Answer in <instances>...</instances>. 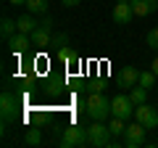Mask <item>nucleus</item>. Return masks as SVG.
I'll use <instances>...</instances> for the list:
<instances>
[{
	"mask_svg": "<svg viewBox=\"0 0 158 148\" xmlns=\"http://www.w3.org/2000/svg\"><path fill=\"white\" fill-rule=\"evenodd\" d=\"M0 116H3V124L21 119V101H19L16 93L3 90V95H0Z\"/></svg>",
	"mask_w": 158,
	"mask_h": 148,
	"instance_id": "1",
	"label": "nucleus"
},
{
	"mask_svg": "<svg viewBox=\"0 0 158 148\" xmlns=\"http://www.w3.org/2000/svg\"><path fill=\"white\" fill-rule=\"evenodd\" d=\"M87 116L98 119V122H106L111 116V101L103 93H90V98H87Z\"/></svg>",
	"mask_w": 158,
	"mask_h": 148,
	"instance_id": "2",
	"label": "nucleus"
},
{
	"mask_svg": "<svg viewBox=\"0 0 158 148\" xmlns=\"http://www.w3.org/2000/svg\"><path fill=\"white\" fill-rule=\"evenodd\" d=\"M111 140H113V135H111V130H108V124L92 119V124L87 127V143H90L92 148H106V146H111Z\"/></svg>",
	"mask_w": 158,
	"mask_h": 148,
	"instance_id": "3",
	"label": "nucleus"
},
{
	"mask_svg": "<svg viewBox=\"0 0 158 148\" xmlns=\"http://www.w3.org/2000/svg\"><path fill=\"white\" fill-rule=\"evenodd\" d=\"M61 148H79V146H85L87 143V127H82V124H66L63 127V132H61Z\"/></svg>",
	"mask_w": 158,
	"mask_h": 148,
	"instance_id": "4",
	"label": "nucleus"
},
{
	"mask_svg": "<svg viewBox=\"0 0 158 148\" xmlns=\"http://www.w3.org/2000/svg\"><path fill=\"white\" fill-rule=\"evenodd\" d=\"M135 101H132L129 95H116L111 101V116H118V119H129V116H135Z\"/></svg>",
	"mask_w": 158,
	"mask_h": 148,
	"instance_id": "5",
	"label": "nucleus"
},
{
	"mask_svg": "<svg viewBox=\"0 0 158 148\" xmlns=\"http://www.w3.org/2000/svg\"><path fill=\"white\" fill-rule=\"evenodd\" d=\"M145 135H148V127L135 122V124H127V132H124V146L127 148H140L145 143Z\"/></svg>",
	"mask_w": 158,
	"mask_h": 148,
	"instance_id": "6",
	"label": "nucleus"
},
{
	"mask_svg": "<svg viewBox=\"0 0 158 148\" xmlns=\"http://www.w3.org/2000/svg\"><path fill=\"white\" fill-rule=\"evenodd\" d=\"M135 119L140 122V124H145L148 130H156V127H158V108L142 103V106L135 108Z\"/></svg>",
	"mask_w": 158,
	"mask_h": 148,
	"instance_id": "7",
	"label": "nucleus"
},
{
	"mask_svg": "<svg viewBox=\"0 0 158 148\" xmlns=\"http://www.w3.org/2000/svg\"><path fill=\"white\" fill-rule=\"evenodd\" d=\"M29 45H32V37H29L27 32H16L13 37H8V50H11L13 56H21V53H27Z\"/></svg>",
	"mask_w": 158,
	"mask_h": 148,
	"instance_id": "8",
	"label": "nucleus"
},
{
	"mask_svg": "<svg viewBox=\"0 0 158 148\" xmlns=\"http://www.w3.org/2000/svg\"><path fill=\"white\" fill-rule=\"evenodd\" d=\"M140 82V72L135 66H124L118 72V87H124V90H132V87Z\"/></svg>",
	"mask_w": 158,
	"mask_h": 148,
	"instance_id": "9",
	"label": "nucleus"
},
{
	"mask_svg": "<svg viewBox=\"0 0 158 148\" xmlns=\"http://www.w3.org/2000/svg\"><path fill=\"white\" fill-rule=\"evenodd\" d=\"M132 19H135L132 3H127V0H118L116 8H113V21H116V24H129Z\"/></svg>",
	"mask_w": 158,
	"mask_h": 148,
	"instance_id": "10",
	"label": "nucleus"
},
{
	"mask_svg": "<svg viewBox=\"0 0 158 148\" xmlns=\"http://www.w3.org/2000/svg\"><path fill=\"white\" fill-rule=\"evenodd\" d=\"M129 3H132L135 16H140V19H145V16L158 11V0H129Z\"/></svg>",
	"mask_w": 158,
	"mask_h": 148,
	"instance_id": "11",
	"label": "nucleus"
},
{
	"mask_svg": "<svg viewBox=\"0 0 158 148\" xmlns=\"http://www.w3.org/2000/svg\"><path fill=\"white\" fill-rule=\"evenodd\" d=\"M29 37H32V45H37V48H48L53 42V32H50V27H45V24H40Z\"/></svg>",
	"mask_w": 158,
	"mask_h": 148,
	"instance_id": "12",
	"label": "nucleus"
},
{
	"mask_svg": "<svg viewBox=\"0 0 158 148\" xmlns=\"http://www.w3.org/2000/svg\"><path fill=\"white\" fill-rule=\"evenodd\" d=\"M56 58L61 63H66V66H74V63L79 61V53L74 50L71 45H58V50H56Z\"/></svg>",
	"mask_w": 158,
	"mask_h": 148,
	"instance_id": "13",
	"label": "nucleus"
},
{
	"mask_svg": "<svg viewBox=\"0 0 158 148\" xmlns=\"http://www.w3.org/2000/svg\"><path fill=\"white\" fill-rule=\"evenodd\" d=\"M16 24H19V32H27V34H32L34 29L40 27V21H37V13H24V16H19L16 19Z\"/></svg>",
	"mask_w": 158,
	"mask_h": 148,
	"instance_id": "14",
	"label": "nucleus"
},
{
	"mask_svg": "<svg viewBox=\"0 0 158 148\" xmlns=\"http://www.w3.org/2000/svg\"><path fill=\"white\" fill-rule=\"evenodd\" d=\"M42 90H45L48 95H63V90H66V80H63V77H50Z\"/></svg>",
	"mask_w": 158,
	"mask_h": 148,
	"instance_id": "15",
	"label": "nucleus"
},
{
	"mask_svg": "<svg viewBox=\"0 0 158 148\" xmlns=\"http://www.w3.org/2000/svg\"><path fill=\"white\" fill-rule=\"evenodd\" d=\"M19 32V24H16V19H11V16H3L0 19V34H3V37H13V34Z\"/></svg>",
	"mask_w": 158,
	"mask_h": 148,
	"instance_id": "16",
	"label": "nucleus"
},
{
	"mask_svg": "<svg viewBox=\"0 0 158 148\" xmlns=\"http://www.w3.org/2000/svg\"><path fill=\"white\" fill-rule=\"evenodd\" d=\"M108 130H111L113 137H124V132H127V119H118V116H113V119L108 122Z\"/></svg>",
	"mask_w": 158,
	"mask_h": 148,
	"instance_id": "17",
	"label": "nucleus"
},
{
	"mask_svg": "<svg viewBox=\"0 0 158 148\" xmlns=\"http://www.w3.org/2000/svg\"><path fill=\"white\" fill-rule=\"evenodd\" d=\"M27 8L32 13H40V16H45L48 8H50V0H27Z\"/></svg>",
	"mask_w": 158,
	"mask_h": 148,
	"instance_id": "18",
	"label": "nucleus"
},
{
	"mask_svg": "<svg viewBox=\"0 0 158 148\" xmlns=\"http://www.w3.org/2000/svg\"><path fill=\"white\" fill-rule=\"evenodd\" d=\"M129 98L135 101V106H142V103H148V87L135 85V87H132V93H129Z\"/></svg>",
	"mask_w": 158,
	"mask_h": 148,
	"instance_id": "19",
	"label": "nucleus"
},
{
	"mask_svg": "<svg viewBox=\"0 0 158 148\" xmlns=\"http://www.w3.org/2000/svg\"><path fill=\"white\" fill-rule=\"evenodd\" d=\"M24 143H27V146H40V143H42V132H40L37 127H29L27 135H24Z\"/></svg>",
	"mask_w": 158,
	"mask_h": 148,
	"instance_id": "20",
	"label": "nucleus"
},
{
	"mask_svg": "<svg viewBox=\"0 0 158 148\" xmlns=\"http://www.w3.org/2000/svg\"><path fill=\"white\" fill-rule=\"evenodd\" d=\"M156 80H158V74L153 72V69H150V72H140V82H137V85H142V87L150 90V87L156 85Z\"/></svg>",
	"mask_w": 158,
	"mask_h": 148,
	"instance_id": "21",
	"label": "nucleus"
},
{
	"mask_svg": "<svg viewBox=\"0 0 158 148\" xmlns=\"http://www.w3.org/2000/svg\"><path fill=\"white\" fill-rule=\"evenodd\" d=\"M145 42H148V48H153V50H158V27H153L150 32H148Z\"/></svg>",
	"mask_w": 158,
	"mask_h": 148,
	"instance_id": "22",
	"label": "nucleus"
},
{
	"mask_svg": "<svg viewBox=\"0 0 158 148\" xmlns=\"http://www.w3.org/2000/svg\"><path fill=\"white\" fill-rule=\"evenodd\" d=\"M87 90H90V93H103V90H106V80H95V82H90V85H87Z\"/></svg>",
	"mask_w": 158,
	"mask_h": 148,
	"instance_id": "23",
	"label": "nucleus"
},
{
	"mask_svg": "<svg viewBox=\"0 0 158 148\" xmlns=\"http://www.w3.org/2000/svg\"><path fill=\"white\" fill-rule=\"evenodd\" d=\"M53 42H58V45H66V42H69V34H56V37H53Z\"/></svg>",
	"mask_w": 158,
	"mask_h": 148,
	"instance_id": "24",
	"label": "nucleus"
},
{
	"mask_svg": "<svg viewBox=\"0 0 158 148\" xmlns=\"http://www.w3.org/2000/svg\"><path fill=\"white\" fill-rule=\"evenodd\" d=\"M61 3H63V6H66V8H74V6H79L82 0H61Z\"/></svg>",
	"mask_w": 158,
	"mask_h": 148,
	"instance_id": "25",
	"label": "nucleus"
},
{
	"mask_svg": "<svg viewBox=\"0 0 158 148\" xmlns=\"http://www.w3.org/2000/svg\"><path fill=\"white\" fill-rule=\"evenodd\" d=\"M40 24H45V27H50V29H53V19L48 16V13H45V16H42V21H40Z\"/></svg>",
	"mask_w": 158,
	"mask_h": 148,
	"instance_id": "26",
	"label": "nucleus"
},
{
	"mask_svg": "<svg viewBox=\"0 0 158 148\" xmlns=\"http://www.w3.org/2000/svg\"><path fill=\"white\" fill-rule=\"evenodd\" d=\"M150 69H153V72H156V74H158V56H156V58H153V63H150Z\"/></svg>",
	"mask_w": 158,
	"mask_h": 148,
	"instance_id": "27",
	"label": "nucleus"
},
{
	"mask_svg": "<svg viewBox=\"0 0 158 148\" xmlns=\"http://www.w3.org/2000/svg\"><path fill=\"white\" fill-rule=\"evenodd\" d=\"M8 3H13V6H27V0H8Z\"/></svg>",
	"mask_w": 158,
	"mask_h": 148,
	"instance_id": "28",
	"label": "nucleus"
},
{
	"mask_svg": "<svg viewBox=\"0 0 158 148\" xmlns=\"http://www.w3.org/2000/svg\"><path fill=\"white\" fill-rule=\"evenodd\" d=\"M127 3H129V0H127Z\"/></svg>",
	"mask_w": 158,
	"mask_h": 148,
	"instance_id": "29",
	"label": "nucleus"
}]
</instances>
